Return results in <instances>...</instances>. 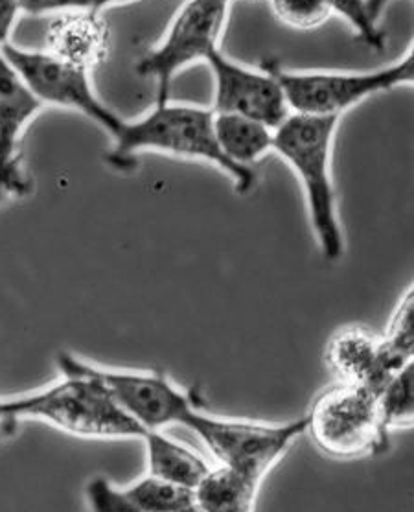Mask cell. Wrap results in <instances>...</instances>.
Masks as SVG:
<instances>
[{
  "instance_id": "cell-9",
  "label": "cell",
  "mask_w": 414,
  "mask_h": 512,
  "mask_svg": "<svg viewBox=\"0 0 414 512\" xmlns=\"http://www.w3.org/2000/svg\"><path fill=\"white\" fill-rule=\"evenodd\" d=\"M89 369L115 398L116 404L144 431L183 426L188 413L199 408L196 396L175 384L162 371L113 369L91 361Z\"/></svg>"
},
{
  "instance_id": "cell-20",
  "label": "cell",
  "mask_w": 414,
  "mask_h": 512,
  "mask_svg": "<svg viewBox=\"0 0 414 512\" xmlns=\"http://www.w3.org/2000/svg\"><path fill=\"white\" fill-rule=\"evenodd\" d=\"M330 12L339 13L346 23L350 24L356 34L374 50L385 48V35L380 24L376 23L368 13L367 0H324Z\"/></svg>"
},
{
  "instance_id": "cell-2",
  "label": "cell",
  "mask_w": 414,
  "mask_h": 512,
  "mask_svg": "<svg viewBox=\"0 0 414 512\" xmlns=\"http://www.w3.org/2000/svg\"><path fill=\"white\" fill-rule=\"evenodd\" d=\"M339 118L291 113L275 129L273 152L291 166L300 181L311 231L326 260L345 255V233L339 218L332 159Z\"/></svg>"
},
{
  "instance_id": "cell-22",
  "label": "cell",
  "mask_w": 414,
  "mask_h": 512,
  "mask_svg": "<svg viewBox=\"0 0 414 512\" xmlns=\"http://www.w3.org/2000/svg\"><path fill=\"white\" fill-rule=\"evenodd\" d=\"M19 13H21L19 0H0V48L10 43Z\"/></svg>"
},
{
  "instance_id": "cell-7",
  "label": "cell",
  "mask_w": 414,
  "mask_h": 512,
  "mask_svg": "<svg viewBox=\"0 0 414 512\" xmlns=\"http://www.w3.org/2000/svg\"><path fill=\"white\" fill-rule=\"evenodd\" d=\"M230 0H186L157 47L138 59L137 74L157 85V100H170L172 80L219 50Z\"/></svg>"
},
{
  "instance_id": "cell-10",
  "label": "cell",
  "mask_w": 414,
  "mask_h": 512,
  "mask_svg": "<svg viewBox=\"0 0 414 512\" xmlns=\"http://www.w3.org/2000/svg\"><path fill=\"white\" fill-rule=\"evenodd\" d=\"M205 63L214 80V113L253 118L271 129L280 128L291 115L284 89L269 70L249 69L221 50L212 52Z\"/></svg>"
},
{
  "instance_id": "cell-11",
  "label": "cell",
  "mask_w": 414,
  "mask_h": 512,
  "mask_svg": "<svg viewBox=\"0 0 414 512\" xmlns=\"http://www.w3.org/2000/svg\"><path fill=\"white\" fill-rule=\"evenodd\" d=\"M45 107L28 91L0 54V207L32 194L34 181L24 164V131Z\"/></svg>"
},
{
  "instance_id": "cell-8",
  "label": "cell",
  "mask_w": 414,
  "mask_h": 512,
  "mask_svg": "<svg viewBox=\"0 0 414 512\" xmlns=\"http://www.w3.org/2000/svg\"><path fill=\"white\" fill-rule=\"evenodd\" d=\"M17 76L43 107L76 111L115 139L124 118L115 113L94 91L91 72L67 63L48 50H26L8 43L0 48Z\"/></svg>"
},
{
  "instance_id": "cell-6",
  "label": "cell",
  "mask_w": 414,
  "mask_h": 512,
  "mask_svg": "<svg viewBox=\"0 0 414 512\" xmlns=\"http://www.w3.org/2000/svg\"><path fill=\"white\" fill-rule=\"evenodd\" d=\"M304 435L335 461L380 454L389 433L383 428L376 393L356 385H330L311 404Z\"/></svg>"
},
{
  "instance_id": "cell-12",
  "label": "cell",
  "mask_w": 414,
  "mask_h": 512,
  "mask_svg": "<svg viewBox=\"0 0 414 512\" xmlns=\"http://www.w3.org/2000/svg\"><path fill=\"white\" fill-rule=\"evenodd\" d=\"M324 361L337 384L365 387L374 393L396 373L385 358L380 336L365 326L339 328L324 349Z\"/></svg>"
},
{
  "instance_id": "cell-18",
  "label": "cell",
  "mask_w": 414,
  "mask_h": 512,
  "mask_svg": "<svg viewBox=\"0 0 414 512\" xmlns=\"http://www.w3.org/2000/svg\"><path fill=\"white\" fill-rule=\"evenodd\" d=\"M385 358L392 369L398 371L413 363L414 354V291L403 293L398 306L394 308L385 334L380 336Z\"/></svg>"
},
{
  "instance_id": "cell-21",
  "label": "cell",
  "mask_w": 414,
  "mask_h": 512,
  "mask_svg": "<svg viewBox=\"0 0 414 512\" xmlns=\"http://www.w3.org/2000/svg\"><path fill=\"white\" fill-rule=\"evenodd\" d=\"M21 12L30 15H46V13L81 12L94 10V0H19Z\"/></svg>"
},
{
  "instance_id": "cell-14",
  "label": "cell",
  "mask_w": 414,
  "mask_h": 512,
  "mask_svg": "<svg viewBox=\"0 0 414 512\" xmlns=\"http://www.w3.org/2000/svg\"><path fill=\"white\" fill-rule=\"evenodd\" d=\"M142 443L146 446V474L184 489L196 490L214 466L196 450L175 441L164 431H148Z\"/></svg>"
},
{
  "instance_id": "cell-16",
  "label": "cell",
  "mask_w": 414,
  "mask_h": 512,
  "mask_svg": "<svg viewBox=\"0 0 414 512\" xmlns=\"http://www.w3.org/2000/svg\"><path fill=\"white\" fill-rule=\"evenodd\" d=\"M260 485L227 466H212L194 490L203 512H254Z\"/></svg>"
},
{
  "instance_id": "cell-24",
  "label": "cell",
  "mask_w": 414,
  "mask_h": 512,
  "mask_svg": "<svg viewBox=\"0 0 414 512\" xmlns=\"http://www.w3.org/2000/svg\"><path fill=\"white\" fill-rule=\"evenodd\" d=\"M0 430H4V424H2V420H0Z\"/></svg>"
},
{
  "instance_id": "cell-15",
  "label": "cell",
  "mask_w": 414,
  "mask_h": 512,
  "mask_svg": "<svg viewBox=\"0 0 414 512\" xmlns=\"http://www.w3.org/2000/svg\"><path fill=\"white\" fill-rule=\"evenodd\" d=\"M214 133L219 150L240 170H254L275 146V129L253 118L214 113Z\"/></svg>"
},
{
  "instance_id": "cell-17",
  "label": "cell",
  "mask_w": 414,
  "mask_h": 512,
  "mask_svg": "<svg viewBox=\"0 0 414 512\" xmlns=\"http://www.w3.org/2000/svg\"><path fill=\"white\" fill-rule=\"evenodd\" d=\"M413 363L387 378L376 393L383 428L391 435L396 430H411L414 424Z\"/></svg>"
},
{
  "instance_id": "cell-19",
  "label": "cell",
  "mask_w": 414,
  "mask_h": 512,
  "mask_svg": "<svg viewBox=\"0 0 414 512\" xmlns=\"http://www.w3.org/2000/svg\"><path fill=\"white\" fill-rule=\"evenodd\" d=\"M275 15L297 30L319 28L330 19V8L324 0H271Z\"/></svg>"
},
{
  "instance_id": "cell-3",
  "label": "cell",
  "mask_w": 414,
  "mask_h": 512,
  "mask_svg": "<svg viewBox=\"0 0 414 512\" xmlns=\"http://www.w3.org/2000/svg\"><path fill=\"white\" fill-rule=\"evenodd\" d=\"M151 152L201 161L229 175L238 194H249L256 185L254 170H240L219 150L214 133V111L207 107L155 102L137 120H124L113 139L109 159L120 166L138 153Z\"/></svg>"
},
{
  "instance_id": "cell-23",
  "label": "cell",
  "mask_w": 414,
  "mask_h": 512,
  "mask_svg": "<svg viewBox=\"0 0 414 512\" xmlns=\"http://www.w3.org/2000/svg\"><path fill=\"white\" fill-rule=\"evenodd\" d=\"M126 2H131V0H94V10L96 12H104L105 8H109V6L126 4Z\"/></svg>"
},
{
  "instance_id": "cell-13",
  "label": "cell",
  "mask_w": 414,
  "mask_h": 512,
  "mask_svg": "<svg viewBox=\"0 0 414 512\" xmlns=\"http://www.w3.org/2000/svg\"><path fill=\"white\" fill-rule=\"evenodd\" d=\"M46 50L92 72L104 63L109 52V28L102 12L61 13V17L48 26Z\"/></svg>"
},
{
  "instance_id": "cell-5",
  "label": "cell",
  "mask_w": 414,
  "mask_h": 512,
  "mask_svg": "<svg viewBox=\"0 0 414 512\" xmlns=\"http://www.w3.org/2000/svg\"><path fill=\"white\" fill-rule=\"evenodd\" d=\"M262 67L282 85L291 113L306 117L341 118L370 96L413 85L414 80L413 50L387 67L365 72L291 70L278 61H264Z\"/></svg>"
},
{
  "instance_id": "cell-4",
  "label": "cell",
  "mask_w": 414,
  "mask_h": 512,
  "mask_svg": "<svg viewBox=\"0 0 414 512\" xmlns=\"http://www.w3.org/2000/svg\"><path fill=\"white\" fill-rule=\"evenodd\" d=\"M219 466L242 474L262 485L267 474L288 454L306 431V420L264 422V420L221 417L192 409L184 419Z\"/></svg>"
},
{
  "instance_id": "cell-1",
  "label": "cell",
  "mask_w": 414,
  "mask_h": 512,
  "mask_svg": "<svg viewBox=\"0 0 414 512\" xmlns=\"http://www.w3.org/2000/svg\"><path fill=\"white\" fill-rule=\"evenodd\" d=\"M59 378L26 395L0 400V420L6 428L17 422L35 420L92 441H142L148 431L109 395L104 384L91 373L89 361L70 352L56 358Z\"/></svg>"
}]
</instances>
